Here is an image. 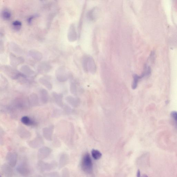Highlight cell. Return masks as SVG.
Returning <instances> with one entry per match:
<instances>
[{
	"instance_id": "cell-19",
	"label": "cell",
	"mask_w": 177,
	"mask_h": 177,
	"mask_svg": "<svg viewBox=\"0 0 177 177\" xmlns=\"http://www.w3.org/2000/svg\"><path fill=\"white\" fill-rule=\"evenodd\" d=\"M66 100L70 105L74 107H77L80 104V100L78 98L71 96L66 97Z\"/></svg>"
},
{
	"instance_id": "cell-25",
	"label": "cell",
	"mask_w": 177,
	"mask_h": 177,
	"mask_svg": "<svg viewBox=\"0 0 177 177\" xmlns=\"http://www.w3.org/2000/svg\"><path fill=\"white\" fill-rule=\"evenodd\" d=\"M22 123L24 125L28 126L34 125L35 123V121L28 116H25L22 117L21 119Z\"/></svg>"
},
{
	"instance_id": "cell-12",
	"label": "cell",
	"mask_w": 177,
	"mask_h": 177,
	"mask_svg": "<svg viewBox=\"0 0 177 177\" xmlns=\"http://www.w3.org/2000/svg\"><path fill=\"white\" fill-rule=\"evenodd\" d=\"M77 38V35L75 27L73 24H72L69 27L68 33V38L69 41L73 42L76 40Z\"/></svg>"
},
{
	"instance_id": "cell-32",
	"label": "cell",
	"mask_w": 177,
	"mask_h": 177,
	"mask_svg": "<svg viewBox=\"0 0 177 177\" xmlns=\"http://www.w3.org/2000/svg\"><path fill=\"white\" fill-rule=\"evenodd\" d=\"M44 177H61V175L58 172H52L45 174Z\"/></svg>"
},
{
	"instance_id": "cell-37",
	"label": "cell",
	"mask_w": 177,
	"mask_h": 177,
	"mask_svg": "<svg viewBox=\"0 0 177 177\" xmlns=\"http://www.w3.org/2000/svg\"><path fill=\"white\" fill-rule=\"evenodd\" d=\"M34 17V16H31L29 17V18L28 19H27V22H28V23L29 24H31L32 20V19H33Z\"/></svg>"
},
{
	"instance_id": "cell-4",
	"label": "cell",
	"mask_w": 177,
	"mask_h": 177,
	"mask_svg": "<svg viewBox=\"0 0 177 177\" xmlns=\"http://www.w3.org/2000/svg\"><path fill=\"white\" fill-rule=\"evenodd\" d=\"M37 166L39 170L42 172H44L50 171L55 169L58 166V164L55 161L50 163H47L42 161H39Z\"/></svg>"
},
{
	"instance_id": "cell-16",
	"label": "cell",
	"mask_w": 177,
	"mask_h": 177,
	"mask_svg": "<svg viewBox=\"0 0 177 177\" xmlns=\"http://www.w3.org/2000/svg\"><path fill=\"white\" fill-rule=\"evenodd\" d=\"M24 59L21 57H17L14 54L11 53L10 55V62L12 66H17L19 64L23 63Z\"/></svg>"
},
{
	"instance_id": "cell-15",
	"label": "cell",
	"mask_w": 177,
	"mask_h": 177,
	"mask_svg": "<svg viewBox=\"0 0 177 177\" xmlns=\"http://www.w3.org/2000/svg\"><path fill=\"white\" fill-rule=\"evenodd\" d=\"M52 97L55 103L60 107L63 108L64 104L63 101V95L54 92L52 94Z\"/></svg>"
},
{
	"instance_id": "cell-6",
	"label": "cell",
	"mask_w": 177,
	"mask_h": 177,
	"mask_svg": "<svg viewBox=\"0 0 177 177\" xmlns=\"http://www.w3.org/2000/svg\"><path fill=\"white\" fill-rule=\"evenodd\" d=\"M51 152L52 149L48 147H42L39 149L37 152V158L39 161H42L47 158Z\"/></svg>"
},
{
	"instance_id": "cell-22",
	"label": "cell",
	"mask_w": 177,
	"mask_h": 177,
	"mask_svg": "<svg viewBox=\"0 0 177 177\" xmlns=\"http://www.w3.org/2000/svg\"><path fill=\"white\" fill-rule=\"evenodd\" d=\"M29 54L31 58L37 61L41 60L43 57L41 52L36 50H30Z\"/></svg>"
},
{
	"instance_id": "cell-28",
	"label": "cell",
	"mask_w": 177,
	"mask_h": 177,
	"mask_svg": "<svg viewBox=\"0 0 177 177\" xmlns=\"http://www.w3.org/2000/svg\"><path fill=\"white\" fill-rule=\"evenodd\" d=\"M91 154L93 158L96 160H99L101 158L102 156L100 152L96 149H92Z\"/></svg>"
},
{
	"instance_id": "cell-10",
	"label": "cell",
	"mask_w": 177,
	"mask_h": 177,
	"mask_svg": "<svg viewBox=\"0 0 177 177\" xmlns=\"http://www.w3.org/2000/svg\"><path fill=\"white\" fill-rule=\"evenodd\" d=\"M12 167L7 163L2 164L1 166V170L2 174L5 177H12L13 176V170Z\"/></svg>"
},
{
	"instance_id": "cell-26",
	"label": "cell",
	"mask_w": 177,
	"mask_h": 177,
	"mask_svg": "<svg viewBox=\"0 0 177 177\" xmlns=\"http://www.w3.org/2000/svg\"><path fill=\"white\" fill-rule=\"evenodd\" d=\"M144 76L143 74L140 76H138L137 74L134 75L133 76V81L131 86L132 89L134 90L137 88L139 80L143 78Z\"/></svg>"
},
{
	"instance_id": "cell-5",
	"label": "cell",
	"mask_w": 177,
	"mask_h": 177,
	"mask_svg": "<svg viewBox=\"0 0 177 177\" xmlns=\"http://www.w3.org/2000/svg\"><path fill=\"white\" fill-rule=\"evenodd\" d=\"M55 75L57 80L61 83L66 81L70 77L68 71L63 66L60 67L56 69Z\"/></svg>"
},
{
	"instance_id": "cell-3",
	"label": "cell",
	"mask_w": 177,
	"mask_h": 177,
	"mask_svg": "<svg viewBox=\"0 0 177 177\" xmlns=\"http://www.w3.org/2000/svg\"><path fill=\"white\" fill-rule=\"evenodd\" d=\"M1 70L6 76L12 79H18L23 75L13 67L9 66H2L1 67Z\"/></svg>"
},
{
	"instance_id": "cell-30",
	"label": "cell",
	"mask_w": 177,
	"mask_h": 177,
	"mask_svg": "<svg viewBox=\"0 0 177 177\" xmlns=\"http://www.w3.org/2000/svg\"><path fill=\"white\" fill-rule=\"evenodd\" d=\"M22 24L20 21H15L12 22V26L13 28L16 31H19L21 28Z\"/></svg>"
},
{
	"instance_id": "cell-27",
	"label": "cell",
	"mask_w": 177,
	"mask_h": 177,
	"mask_svg": "<svg viewBox=\"0 0 177 177\" xmlns=\"http://www.w3.org/2000/svg\"><path fill=\"white\" fill-rule=\"evenodd\" d=\"M70 91L71 93L74 95H76L77 94V87L76 82L72 79L70 83Z\"/></svg>"
},
{
	"instance_id": "cell-36",
	"label": "cell",
	"mask_w": 177,
	"mask_h": 177,
	"mask_svg": "<svg viewBox=\"0 0 177 177\" xmlns=\"http://www.w3.org/2000/svg\"><path fill=\"white\" fill-rule=\"evenodd\" d=\"M61 114V112L57 110L54 112L53 115H54L55 117H59V115H60Z\"/></svg>"
},
{
	"instance_id": "cell-35",
	"label": "cell",
	"mask_w": 177,
	"mask_h": 177,
	"mask_svg": "<svg viewBox=\"0 0 177 177\" xmlns=\"http://www.w3.org/2000/svg\"><path fill=\"white\" fill-rule=\"evenodd\" d=\"M171 115L174 120L177 122V111H173L171 112Z\"/></svg>"
},
{
	"instance_id": "cell-34",
	"label": "cell",
	"mask_w": 177,
	"mask_h": 177,
	"mask_svg": "<svg viewBox=\"0 0 177 177\" xmlns=\"http://www.w3.org/2000/svg\"><path fill=\"white\" fill-rule=\"evenodd\" d=\"M64 113L66 114H71L72 110L70 106L67 105H65L63 107Z\"/></svg>"
},
{
	"instance_id": "cell-1",
	"label": "cell",
	"mask_w": 177,
	"mask_h": 177,
	"mask_svg": "<svg viewBox=\"0 0 177 177\" xmlns=\"http://www.w3.org/2000/svg\"><path fill=\"white\" fill-rule=\"evenodd\" d=\"M81 168L87 174H90L93 172V163L90 154L86 153L83 155L81 162Z\"/></svg>"
},
{
	"instance_id": "cell-7",
	"label": "cell",
	"mask_w": 177,
	"mask_h": 177,
	"mask_svg": "<svg viewBox=\"0 0 177 177\" xmlns=\"http://www.w3.org/2000/svg\"><path fill=\"white\" fill-rule=\"evenodd\" d=\"M17 159H18V155L16 153L9 152L6 154V159L7 163L12 168L16 166Z\"/></svg>"
},
{
	"instance_id": "cell-39",
	"label": "cell",
	"mask_w": 177,
	"mask_h": 177,
	"mask_svg": "<svg viewBox=\"0 0 177 177\" xmlns=\"http://www.w3.org/2000/svg\"><path fill=\"white\" fill-rule=\"evenodd\" d=\"M142 177H148V175H146V174H144Z\"/></svg>"
},
{
	"instance_id": "cell-11",
	"label": "cell",
	"mask_w": 177,
	"mask_h": 177,
	"mask_svg": "<svg viewBox=\"0 0 177 177\" xmlns=\"http://www.w3.org/2000/svg\"><path fill=\"white\" fill-rule=\"evenodd\" d=\"M16 171L19 174L24 177L29 176L30 173V171L28 166L23 163L17 167Z\"/></svg>"
},
{
	"instance_id": "cell-21",
	"label": "cell",
	"mask_w": 177,
	"mask_h": 177,
	"mask_svg": "<svg viewBox=\"0 0 177 177\" xmlns=\"http://www.w3.org/2000/svg\"><path fill=\"white\" fill-rule=\"evenodd\" d=\"M40 98L42 103L43 104L48 103L49 99V95L48 91L46 90L42 89L39 91Z\"/></svg>"
},
{
	"instance_id": "cell-9",
	"label": "cell",
	"mask_w": 177,
	"mask_h": 177,
	"mask_svg": "<svg viewBox=\"0 0 177 177\" xmlns=\"http://www.w3.org/2000/svg\"><path fill=\"white\" fill-rule=\"evenodd\" d=\"M54 129V126L52 125L46 127L42 129L43 136L46 140L51 141L53 139Z\"/></svg>"
},
{
	"instance_id": "cell-33",
	"label": "cell",
	"mask_w": 177,
	"mask_h": 177,
	"mask_svg": "<svg viewBox=\"0 0 177 177\" xmlns=\"http://www.w3.org/2000/svg\"><path fill=\"white\" fill-rule=\"evenodd\" d=\"M61 177H70V174L68 168H64L62 171Z\"/></svg>"
},
{
	"instance_id": "cell-20",
	"label": "cell",
	"mask_w": 177,
	"mask_h": 177,
	"mask_svg": "<svg viewBox=\"0 0 177 177\" xmlns=\"http://www.w3.org/2000/svg\"><path fill=\"white\" fill-rule=\"evenodd\" d=\"M20 70L22 73L26 76L33 77L36 75L35 72L29 66L27 65H24L21 67Z\"/></svg>"
},
{
	"instance_id": "cell-2",
	"label": "cell",
	"mask_w": 177,
	"mask_h": 177,
	"mask_svg": "<svg viewBox=\"0 0 177 177\" xmlns=\"http://www.w3.org/2000/svg\"><path fill=\"white\" fill-rule=\"evenodd\" d=\"M82 63L85 71L90 72L93 74L96 73V63L92 57L88 56H84Z\"/></svg>"
},
{
	"instance_id": "cell-31",
	"label": "cell",
	"mask_w": 177,
	"mask_h": 177,
	"mask_svg": "<svg viewBox=\"0 0 177 177\" xmlns=\"http://www.w3.org/2000/svg\"><path fill=\"white\" fill-rule=\"evenodd\" d=\"M11 47L12 50L17 53H21V49L16 44L12 43L11 44Z\"/></svg>"
},
{
	"instance_id": "cell-13",
	"label": "cell",
	"mask_w": 177,
	"mask_h": 177,
	"mask_svg": "<svg viewBox=\"0 0 177 177\" xmlns=\"http://www.w3.org/2000/svg\"><path fill=\"white\" fill-rule=\"evenodd\" d=\"M19 136L23 139H28L31 138V134L28 130L22 126H19L18 128Z\"/></svg>"
},
{
	"instance_id": "cell-23",
	"label": "cell",
	"mask_w": 177,
	"mask_h": 177,
	"mask_svg": "<svg viewBox=\"0 0 177 177\" xmlns=\"http://www.w3.org/2000/svg\"><path fill=\"white\" fill-rule=\"evenodd\" d=\"M30 104L33 107H36L39 104V99L38 96L35 93H33L30 95L29 99Z\"/></svg>"
},
{
	"instance_id": "cell-24",
	"label": "cell",
	"mask_w": 177,
	"mask_h": 177,
	"mask_svg": "<svg viewBox=\"0 0 177 177\" xmlns=\"http://www.w3.org/2000/svg\"><path fill=\"white\" fill-rule=\"evenodd\" d=\"M51 66L46 63H42L38 66V70L41 73H47L50 70Z\"/></svg>"
},
{
	"instance_id": "cell-29",
	"label": "cell",
	"mask_w": 177,
	"mask_h": 177,
	"mask_svg": "<svg viewBox=\"0 0 177 177\" xmlns=\"http://www.w3.org/2000/svg\"><path fill=\"white\" fill-rule=\"evenodd\" d=\"M1 16L2 19L5 20H8L11 18V12L7 10H4L2 12Z\"/></svg>"
},
{
	"instance_id": "cell-17",
	"label": "cell",
	"mask_w": 177,
	"mask_h": 177,
	"mask_svg": "<svg viewBox=\"0 0 177 177\" xmlns=\"http://www.w3.org/2000/svg\"><path fill=\"white\" fill-rule=\"evenodd\" d=\"M99 14L98 8L95 7L90 11L87 14V17L90 21H94L98 18Z\"/></svg>"
},
{
	"instance_id": "cell-38",
	"label": "cell",
	"mask_w": 177,
	"mask_h": 177,
	"mask_svg": "<svg viewBox=\"0 0 177 177\" xmlns=\"http://www.w3.org/2000/svg\"><path fill=\"white\" fill-rule=\"evenodd\" d=\"M141 171L140 170L138 169L137 172V177H141Z\"/></svg>"
},
{
	"instance_id": "cell-14",
	"label": "cell",
	"mask_w": 177,
	"mask_h": 177,
	"mask_svg": "<svg viewBox=\"0 0 177 177\" xmlns=\"http://www.w3.org/2000/svg\"><path fill=\"white\" fill-rule=\"evenodd\" d=\"M69 161V155L66 153H62L60 156L59 167V168H62L68 164Z\"/></svg>"
},
{
	"instance_id": "cell-18",
	"label": "cell",
	"mask_w": 177,
	"mask_h": 177,
	"mask_svg": "<svg viewBox=\"0 0 177 177\" xmlns=\"http://www.w3.org/2000/svg\"><path fill=\"white\" fill-rule=\"evenodd\" d=\"M39 81L49 90H51L53 88V85H52L50 79L48 77L44 76L41 77L39 79Z\"/></svg>"
},
{
	"instance_id": "cell-8",
	"label": "cell",
	"mask_w": 177,
	"mask_h": 177,
	"mask_svg": "<svg viewBox=\"0 0 177 177\" xmlns=\"http://www.w3.org/2000/svg\"><path fill=\"white\" fill-rule=\"evenodd\" d=\"M43 139L40 136H37L35 138L29 142L28 145L31 148L33 149L38 148L44 144Z\"/></svg>"
}]
</instances>
